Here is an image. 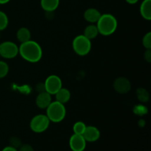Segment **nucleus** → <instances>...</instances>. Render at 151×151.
Segmentation results:
<instances>
[{
	"label": "nucleus",
	"mask_w": 151,
	"mask_h": 151,
	"mask_svg": "<svg viewBox=\"0 0 151 151\" xmlns=\"http://www.w3.org/2000/svg\"><path fill=\"white\" fill-rule=\"evenodd\" d=\"M101 13L98 10L95 8H88L84 12L83 17L86 22L91 24L97 23L100 17L101 16Z\"/></svg>",
	"instance_id": "obj_12"
},
{
	"label": "nucleus",
	"mask_w": 151,
	"mask_h": 151,
	"mask_svg": "<svg viewBox=\"0 0 151 151\" xmlns=\"http://www.w3.org/2000/svg\"><path fill=\"white\" fill-rule=\"evenodd\" d=\"M74 52L80 56H85L90 52L91 49V40L85 35H79L75 37L72 41Z\"/></svg>",
	"instance_id": "obj_4"
},
{
	"label": "nucleus",
	"mask_w": 151,
	"mask_h": 151,
	"mask_svg": "<svg viewBox=\"0 0 151 151\" xmlns=\"http://www.w3.org/2000/svg\"><path fill=\"white\" fill-rule=\"evenodd\" d=\"M60 0H41V6L46 12H53L58 7Z\"/></svg>",
	"instance_id": "obj_15"
},
{
	"label": "nucleus",
	"mask_w": 151,
	"mask_h": 151,
	"mask_svg": "<svg viewBox=\"0 0 151 151\" xmlns=\"http://www.w3.org/2000/svg\"><path fill=\"white\" fill-rule=\"evenodd\" d=\"M143 47L146 50H151V32H148L142 38Z\"/></svg>",
	"instance_id": "obj_22"
},
{
	"label": "nucleus",
	"mask_w": 151,
	"mask_h": 151,
	"mask_svg": "<svg viewBox=\"0 0 151 151\" xmlns=\"http://www.w3.org/2000/svg\"><path fill=\"white\" fill-rule=\"evenodd\" d=\"M98 29L96 25H94V24H91L88 25L85 28L83 31V35H85L87 38H88L89 40H92L94 38H95L98 35Z\"/></svg>",
	"instance_id": "obj_17"
},
{
	"label": "nucleus",
	"mask_w": 151,
	"mask_h": 151,
	"mask_svg": "<svg viewBox=\"0 0 151 151\" xmlns=\"http://www.w3.org/2000/svg\"><path fill=\"white\" fill-rule=\"evenodd\" d=\"M19 54V47L12 41H4L0 44V56L5 59H12Z\"/></svg>",
	"instance_id": "obj_6"
},
{
	"label": "nucleus",
	"mask_w": 151,
	"mask_h": 151,
	"mask_svg": "<svg viewBox=\"0 0 151 151\" xmlns=\"http://www.w3.org/2000/svg\"><path fill=\"white\" fill-rule=\"evenodd\" d=\"M69 147L72 151H84L86 147V141L83 135L74 134L69 139Z\"/></svg>",
	"instance_id": "obj_9"
},
{
	"label": "nucleus",
	"mask_w": 151,
	"mask_h": 151,
	"mask_svg": "<svg viewBox=\"0 0 151 151\" xmlns=\"http://www.w3.org/2000/svg\"><path fill=\"white\" fill-rule=\"evenodd\" d=\"M47 116L50 122L58 123L64 119L66 114V110L64 104L58 101L52 102L47 108Z\"/></svg>",
	"instance_id": "obj_3"
},
{
	"label": "nucleus",
	"mask_w": 151,
	"mask_h": 151,
	"mask_svg": "<svg viewBox=\"0 0 151 151\" xmlns=\"http://www.w3.org/2000/svg\"><path fill=\"white\" fill-rule=\"evenodd\" d=\"M117 20L111 14L106 13L101 15L97 22V27L99 34L104 36L112 35L117 28Z\"/></svg>",
	"instance_id": "obj_2"
},
{
	"label": "nucleus",
	"mask_w": 151,
	"mask_h": 151,
	"mask_svg": "<svg viewBox=\"0 0 151 151\" xmlns=\"http://www.w3.org/2000/svg\"><path fill=\"white\" fill-rule=\"evenodd\" d=\"M144 58L145 60L147 62V63H150L151 62V50H147L144 53Z\"/></svg>",
	"instance_id": "obj_25"
},
{
	"label": "nucleus",
	"mask_w": 151,
	"mask_h": 151,
	"mask_svg": "<svg viewBox=\"0 0 151 151\" xmlns=\"http://www.w3.org/2000/svg\"><path fill=\"white\" fill-rule=\"evenodd\" d=\"M140 13L143 19H151V0H144L140 5Z\"/></svg>",
	"instance_id": "obj_14"
},
{
	"label": "nucleus",
	"mask_w": 151,
	"mask_h": 151,
	"mask_svg": "<svg viewBox=\"0 0 151 151\" xmlns=\"http://www.w3.org/2000/svg\"><path fill=\"white\" fill-rule=\"evenodd\" d=\"M50 121L47 115L38 114L33 116L29 122V128L33 132L40 134L47 131L50 126Z\"/></svg>",
	"instance_id": "obj_5"
},
{
	"label": "nucleus",
	"mask_w": 151,
	"mask_h": 151,
	"mask_svg": "<svg viewBox=\"0 0 151 151\" xmlns=\"http://www.w3.org/2000/svg\"><path fill=\"white\" fill-rule=\"evenodd\" d=\"M137 96L138 100L142 103H145L149 100V93L143 88H139L137 90Z\"/></svg>",
	"instance_id": "obj_18"
},
{
	"label": "nucleus",
	"mask_w": 151,
	"mask_h": 151,
	"mask_svg": "<svg viewBox=\"0 0 151 151\" xmlns=\"http://www.w3.org/2000/svg\"><path fill=\"white\" fill-rule=\"evenodd\" d=\"M10 0H0V4H7L10 1Z\"/></svg>",
	"instance_id": "obj_28"
},
{
	"label": "nucleus",
	"mask_w": 151,
	"mask_h": 151,
	"mask_svg": "<svg viewBox=\"0 0 151 151\" xmlns=\"http://www.w3.org/2000/svg\"><path fill=\"white\" fill-rule=\"evenodd\" d=\"M9 72V66L6 62L0 60V79L7 75Z\"/></svg>",
	"instance_id": "obj_21"
},
{
	"label": "nucleus",
	"mask_w": 151,
	"mask_h": 151,
	"mask_svg": "<svg viewBox=\"0 0 151 151\" xmlns=\"http://www.w3.org/2000/svg\"><path fill=\"white\" fill-rule=\"evenodd\" d=\"M139 0H125V1H126L127 3H128V4H137V2H138Z\"/></svg>",
	"instance_id": "obj_27"
},
{
	"label": "nucleus",
	"mask_w": 151,
	"mask_h": 151,
	"mask_svg": "<svg viewBox=\"0 0 151 151\" xmlns=\"http://www.w3.org/2000/svg\"><path fill=\"white\" fill-rule=\"evenodd\" d=\"M10 146H11V147H14V148L17 149L18 150V149L21 147V145H22V140H21L19 138H18V137H13L12 138H10Z\"/></svg>",
	"instance_id": "obj_23"
},
{
	"label": "nucleus",
	"mask_w": 151,
	"mask_h": 151,
	"mask_svg": "<svg viewBox=\"0 0 151 151\" xmlns=\"http://www.w3.org/2000/svg\"><path fill=\"white\" fill-rule=\"evenodd\" d=\"M44 84L45 91L51 95L55 94L57 91L62 88L61 79L55 75H52L47 77Z\"/></svg>",
	"instance_id": "obj_7"
},
{
	"label": "nucleus",
	"mask_w": 151,
	"mask_h": 151,
	"mask_svg": "<svg viewBox=\"0 0 151 151\" xmlns=\"http://www.w3.org/2000/svg\"><path fill=\"white\" fill-rule=\"evenodd\" d=\"M114 89L121 94H127L131 88V83L129 80L124 77L117 78L113 83Z\"/></svg>",
	"instance_id": "obj_8"
},
{
	"label": "nucleus",
	"mask_w": 151,
	"mask_h": 151,
	"mask_svg": "<svg viewBox=\"0 0 151 151\" xmlns=\"http://www.w3.org/2000/svg\"><path fill=\"white\" fill-rule=\"evenodd\" d=\"M19 54L27 62L37 63L42 58L43 51L39 44L35 41L29 40L21 44L19 47Z\"/></svg>",
	"instance_id": "obj_1"
},
{
	"label": "nucleus",
	"mask_w": 151,
	"mask_h": 151,
	"mask_svg": "<svg viewBox=\"0 0 151 151\" xmlns=\"http://www.w3.org/2000/svg\"><path fill=\"white\" fill-rule=\"evenodd\" d=\"M16 38H17L18 41L21 42V44L29 41L31 38L30 31L26 27L19 28L16 33Z\"/></svg>",
	"instance_id": "obj_16"
},
{
	"label": "nucleus",
	"mask_w": 151,
	"mask_h": 151,
	"mask_svg": "<svg viewBox=\"0 0 151 151\" xmlns=\"http://www.w3.org/2000/svg\"><path fill=\"white\" fill-rule=\"evenodd\" d=\"M55 95L56 101L59 102L62 104H65L69 102L71 98V93L69 90L66 88H63V87L60 88Z\"/></svg>",
	"instance_id": "obj_13"
},
{
	"label": "nucleus",
	"mask_w": 151,
	"mask_h": 151,
	"mask_svg": "<svg viewBox=\"0 0 151 151\" xmlns=\"http://www.w3.org/2000/svg\"><path fill=\"white\" fill-rule=\"evenodd\" d=\"M8 17L6 13L0 10V31L5 29L8 25Z\"/></svg>",
	"instance_id": "obj_20"
},
{
	"label": "nucleus",
	"mask_w": 151,
	"mask_h": 151,
	"mask_svg": "<svg viewBox=\"0 0 151 151\" xmlns=\"http://www.w3.org/2000/svg\"><path fill=\"white\" fill-rule=\"evenodd\" d=\"M1 151H18V150L14 148V147H11V146H7V147H4Z\"/></svg>",
	"instance_id": "obj_26"
},
{
	"label": "nucleus",
	"mask_w": 151,
	"mask_h": 151,
	"mask_svg": "<svg viewBox=\"0 0 151 151\" xmlns=\"http://www.w3.org/2000/svg\"><path fill=\"white\" fill-rule=\"evenodd\" d=\"M18 151H34L33 147L28 144H24L18 149Z\"/></svg>",
	"instance_id": "obj_24"
},
{
	"label": "nucleus",
	"mask_w": 151,
	"mask_h": 151,
	"mask_svg": "<svg viewBox=\"0 0 151 151\" xmlns=\"http://www.w3.org/2000/svg\"><path fill=\"white\" fill-rule=\"evenodd\" d=\"M52 103L51 94L47 91H42L38 94L35 99V104L37 107L41 109H45Z\"/></svg>",
	"instance_id": "obj_11"
},
{
	"label": "nucleus",
	"mask_w": 151,
	"mask_h": 151,
	"mask_svg": "<svg viewBox=\"0 0 151 151\" xmlns=\"http://www.w3.org/2000/svg\"><path fill=\"white\" fill-rule=\"evenodd\" d=\"M83 137L85 139L86 142H94L100 139V132L97 127L89 125V126H86L83 134Z\"/></svg>",
	"instance_id": "obj_10"
},
{
	"label": "nucleus",
	"mask_w": 151,
	"mask_h": 151,
	"mask_svg": "<svg viewBox=\"0 0 151 151\" xmlns=\"http://www.w3.org/2000/svg\"><path fill=\"white\" fill-rule=\"evenodd\" d=\"M86 125L83 122L81 121H78V122H75L73 125V132L74 134H80V135H83L84 131H85Z\"/></svg>",
	"instance_id": "obj_19"
}]
</instances>
